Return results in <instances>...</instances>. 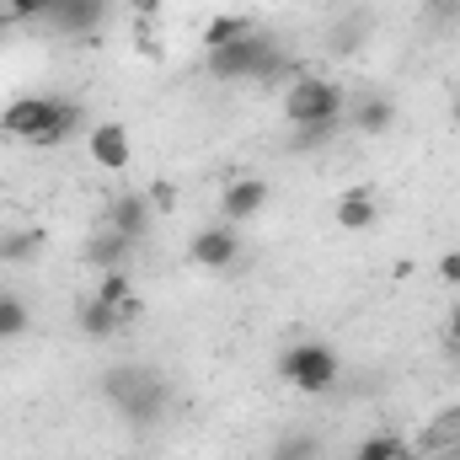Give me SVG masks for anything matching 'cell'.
Returning a JSON list of instances; mask_svg holds the SVG:
<instances>
[{"mask_svg":"<svg viewBox=\"0 0 460 460\" xmlns=\"http://www.w3.org/2000/svg\"><path fill=\"white\" fill-rule=\"evenodd\" d=\"M348 108L343 86L338 81H327V75H300L289 92H284V118L295 123V128H311V123H338Z\"/></svg>","mask_w":460,"mask_h":460,"instance_id":"5b68a950","label":"cell"},{"mask_svg":"<svg viewBox=\"0 0 460 460\" xmlns=\"http://www.w3.org/2000/svg\"><path fill=\"white\" fill-rule=\"evenodd\" d=\"M279 375L295 385V391H305V396H327L332 385H338V375H343V358H338V348L332 343H289L279 353Z\"/></svg>","mask_w":460,"mask_h":460,"instance_id":"277c9868","label":"cell"},{"mask_svg":"<svg viewBox=\"0 0 460 460\" xmlns=\"http://www.w3.org/2000/svg\"><path fill=\"white\" fill-rule=\"evenodd\" d=\"M188 257H193V268H209V273H226L230 262L241 257V230L220 220V226H204L193 235V246H188Z\"/></svg>","mask_w":460,"mask_h":460,"instance_id":"8992f818","label":"cell"},{"mask_svg":"<svg viewBox=\"0 0 460 460\" xmlns=\"http://www.w3.org/2000/svg\"><path fill=\"white\" fill-rule=\"evenodd\" d=\"M102 0H59L54 11H49V22L65 32V38H92V32H102Z\"/></svg>","mask_w":460,"mask_h":460,"instance_id":"30bf717a","label":"cell"},{"mask_svg":"<svg viewBox=\"0 0 460 460\" xmlns=\"http://www.w3.org/2000/svg\"><path fill=\"white\" fill-rule=\"evenodd\" d=\"M43 252V230H5L0 235V262H32Z\"/></svg>","mask_w":460,"mask_h":460,"instance_id":"e0dca14e","label":"cell"},{"mask_svg":"<svg viewBox=\"0 0 460 460\" xmlns=\"http://www.w3.org/2000/svg\"><path fill=\"white\" fill-rule=\"evenodd\" d=\"M92 161L102 172H123L134 161V145H128V128L123 123H97L92 128Z\"/></svg>","mask_w":460,"mask_h":460,"instance_id":"8fae6325","label":"cell"},{"mask_svg":"<svg viewBox=\"0 0 460 460\" xmlns=\"http://www.w3.org/2000/svg\"><path fill=\"white\" fill-rule=\"evenodd\" d=\"M102 402L113 407L118 418H128V423H155V418L166 412L172 391H166V380H161L155 369H145V364H118V369L102 375Z\"/></svg>","mask_w":460,"mask_h":460,"instance_id":"7a4b0ae2","label":"cell"},{"mask_svg":"<svg viewBox=\"0 0 460 460\" xmlns=\"http://www.w3.org/2000/svg\"><path fill=\"white\" fill-rule=\"evenodd\" d=\"M456 123H460V97H456Z\"/></svg>","mask_w":460,"mask_h":460,"instance_id":"f1b7e54d","label":"cell"},{"mask_svg":"<svg viewBox=\"0 0 460 460\" xmlns=\"http://www.w3.org/2000/svg\"><path fill=\"white\" fill-rule=\"evenodd\" d=\"M27 322H32L27 300H22V295H5V289H0V343L22 338V332H27Z\"/></svg>","mask_w":460,"mask_h":460,"instance_id":"d6986e66","label":"cell"},{"mask_svg":"<svg viewBox=\"0 0 460 460\" xmlns=\"http://www.w3.org/2000/svg\"><path fill=\"white\" fill-rule=\"evenodd\" d=\"M75 327H81L86 338H97V343H102V338H113L123 322H118L113 305H102V300L92 295V300H81V311H75Z\"/></svg>","mask_w":460,"mask_h":460,"instance_id":"9a60e30c","label":"cell"},{"mask_svg":"<svg viewBox=\"0 0 460 460\" xmlns=\"http://www.w3.org/2000/svg\"><path fill=\"white\" fill-rule=\"evenodd\" d=\"M450 348L460 353V305H456V316H450Z\"/></svg>","mask_w":460,"mask_h":460,"instance_id":"4316f807","label":"cell"},{"mask_svg":"<svg viewBox=\"0 0 460 460\" xmlns=\"http://www.w3.org/2000/svg\"><path fill=\"white\" fill-rule=\"evenodd\" d=\"M145 199H150V209H155V215H172V209H177V188H172L166 177H161V182H150V188H145Z\"/></svg>","mask_w":460,"mask_h":460,"instance_id":"7402d4cb","label":"cell"},{"mask_svg":"<svg viewBox=\"0 0 460 460\" xmlns=\"http://www.w3.org/2000/svg\"><path fill=\"white\" fill-rule=\"evenodd\" d=\"M92 295H97L102 305H113L123 327H134V322L145 316V295L128 284V273H123V268H118V273H97V289H92Z\"/></svg>","mask_w":460,"mask_h":460,"instance_id":"ba28073f","label":"cell"},{"mask_svg":"<svg viewBox=\"0 0 460 460\" xmlns=\"http://www.w3.org/2000/svg\"><path fill=\"white\" fill-rule=\"evenodd\" d=\"M54 5H59V0H5V16H11V22H49Z\"/></svg>","mask_w":460,"mask_h":460,"instance_id":"44dd1931","label":"cell"},{"mask_svg":"<svg viewBox=\"0 0 460 460\" xmlns=\"http://www.w3.org/2000/svg\"><path fill=\"white\" fill-rule=\"evenodd\" d=\"M353 460H407V445H402L396 434H369Z\"/></svg>","mask_w":460,"mask_h":460,"instance_id":"ffe728a7","label":"cell"},{"mask_svg":"<svg viewBox=\"0 0 460 460\" xmlns=\"http://www.w3.org/2000/svg\"><path fill=\"white\" fill-rule=\"evenodd\" d=\"M332 128H338V123H311V128H295V145H289V150H316L322 139H332Z\"/></svg>","mask_w":460,"mask_h":460,"instance_id":"603a6c76","label":"cell"},{"mask_svg":"<svg viewBox=\"0 0 460 460\" xmlns=\"http://www.w3.org/2000/svg\"><path fill=\"white\" fill-rule=\"evenodd\" d=\"M5 27H11V16H5V11H0V38H5Z\"/></svg>","mask_w":460,"mask_h":460,"instance_id":"83f0119b","label":"cell"},{"mask_svg":"<svg viewBox=\"0 0 460 460\" xmlns=\"http://www.w3.org/2000/svg\"><path fill=\"white\" fill-rule=\"evenodd\" d=\"M81 123H86V113H81V102H70V97H16V102L0 113V134L27 139L32 150H54V145H65Z\"/></svg>","mask_w":460,"mask_h":460,"instance_id":"6da1fadb","label":"cell"},{"mask_svg":"<svg viewBox=\"0 0 460 460\" xmlns=\"http://www.w3.org/2000/svg\"><path fill=\"white\" fill-rule=\"evenodd\" d=\"M396 123V102L391 97H364L358 108H353V128L358 134H385Z\"/></svg>","mask_w":460,"mask_h":460,"instance_id":"2e32d148","label":"cell"},{"mask_svg":"<svg viewBox=\"0 0 460 460\" xmlns=\"http://www.w3.org/2000/svg\"><path fill=\"white\" fill-rule=\"evenodd\" d=\"M439 279H445V284H460V252H445V257H439Z\"/></svg>","mask_w":460,"mask_h":460,"instance_id":"d4e9b609","label":"cell"},{"mask_svg":"<svg viewBox=\"0 0 460 460\" xmlns=\"http://www.w3.org/2000/svg\"><path fill=\"white\" fill-rule=\"evenodd\" d=\"M358 38H364V22H358V16H348L343 27H338V38H332V49H338V54H348Z\"/></svg>","mask_w":460,"mask_h":460,"instance_id":"cb8c5ba5","label":"cell"},{"mask_svg":"<svg viewBox=\"0 0 460 460\" xmlns=\"http://www.w3.org/2000/svg\"><path fill=\"white\" fill-rule=\"evenodd\" d=\"M268 199H273V188L262 177H235L226 193H220V215H226L230 226H246V220H257L268 209Z\"/></svg>","mask_w":460,"mask_h":460,"instance_id":"52a82bcc","label":"cell"},{"mask_svg":"<svg viewBox=\"0 0 460 460\" xmlns=\"http://www.w3.org/2000/svg\"><path fill=\"white\" fill-rule=\"evenodd\" d=\"M134 246H139V241H128V235H118V230L102 226L92 241H86V262H92L97 273H118V268L134 257Z\"/></svg>","mask_w":460,"mask_h":460,"instance_id":"7c38bea8","label":"cell"},{"mask_svg":"<svg viewBox=\"0 0 460 460\" xmlns=\"http://www.w3.org/2000/svg\"><path fill=\"white\" fill-rule=\"evenodd\" d=\"M246 32H257V22H252V16H241V11L209 16V22H204V54L226 49V43H235V38H246Z\"/></svg>","mask_w":460,"mask_h":460,"instance_id":"5bb4252c","label":"cell"},{"mask_svg":"<svg viewBox=\"0 0 460 460\" xmlns=\"http://www.w3.org/2000/svg\"><path fill=\"white\" fill-rule=\"evenodd\" d=\"M134 11H139V22H155L161 16V0H128Z\"/></svg>","mask_w":460,"mask_h":460,"instance_id":"484cf974","label":"cell"},{"mask_svg":"<svg viewBox=\"0 0 460 460\" xmlns=\"http://www.w3.org/2000/svg\"><path fill=\"white\" fill-rule=\"evenodd\" d=\"M375 220H380V209H375L369 188H348L343 199H338V230H369Z\"/></svg>","mask_w":460,"mask_h":460,"instance_id":"4fadbf2b","label":"cell"},{"mask_svg":"<svg viewBox=\"0 0 460 460\" xmlns=\"http://www.w3.org/2000/svg\"><path fill=\"white\" fill-rule=\"evenodd\" d=\"M284 65H289V59L279 54V43H273L268 32H246V38H235V43L215 49V54L204 59V70H209L215 81H273Z\"/></svg>","mask_w":460,"mask_h":460,"instance_id":"3957f363","label":"cell"},{"mask_svg":"<svg viewBox=\"0 0 460 460\" xmlns=\"http://www.w3.org/2000/svg\"><path fill=\"white\" fill-rule=\"evenodd\" d=\"M268 460H322V439H316V434H305V429H295V434L273 439Z\"/></svg>","mask_w":460,"mask_h":460,"instance_id":"ac0fdd59","label":"cell"},{"mask_svg":"<svg viewBox=\"0 0 460 460\" xmlns=\"http://www.w3.org/2000/svg\"><path fill=\"white\" fill-rule=\"evenodd\" d=\"M150 220H155V209H150L145 193H118L113 204H108V215H102V226L118 230V235H128V241H145Z\"/></svg>","mask_w":460,"mask_h":460,"instance_id":"9c48e42d","label":"cell"}]
</instances>
